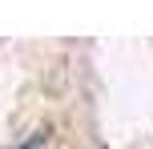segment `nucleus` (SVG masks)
Listing matches in <instances>:
<instances>
[{
	"mask_svg": "<svg viewBox=\"0 0 153 149\" xmlns=\"http://www.w3.org/2000/svg\"><path fill=\"white\" fill-rule=\"evenodd\" d=\"M40 145H45V129H40V133H28L20 145H12V149H40Z\"/></svg>",
	"mask_w": 153,
	"mask_h": 149,
	"instance_id": "f257e3e1",
	"label": "nucleus"
}]
</instances>
